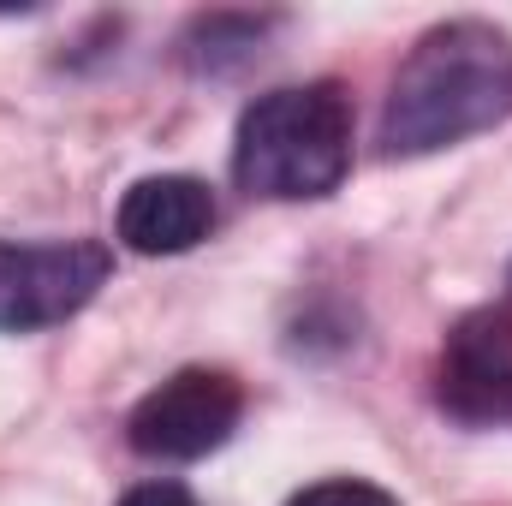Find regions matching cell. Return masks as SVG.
<instances>
[{
  "mask_svg": "<svg viewBox=\"0 0 512 506\" xmlns=\"http://www.w3.org/2000/svg\"><path fill=\"white\" fill-rule=\"evenodd\" d=\"M352 167V102L340 84L274 90L245 108L233 137V173L251 197L304 203L340 191Z\"/></svg>",
  "mask_w": 512,
  "mask_h": 506,
  "instance_id": "cell-2",
  "label": "cell"
},
{
  "mask_svg": "<svg viewBox=\"0 0 512 506\" xmlns=\"http://www.w3.org/2000/svg\"><path fill=\"white\" fill-rule=\"evenodd\" d=\"M441 405L459 423L512 429V316L477 310L447 334L441 352Z\"/></svg>",
  "mask_w": 512,
  "mask_h": 506,
  "instance_id": "cell-5",
  "label": "cell"
},
{
  "mask_svg": "<svg viewBox=\"0 0 512 506\" xmlns=\"http://www.w3.org/2000/svg\"><path fill=\"white\" fill-rule=\"evenodd\" d=\"M120 506H197V501H191V489H179V483H137Z\"/></svg>",
  "mask_w": 512,
  "mask_h": 506,
  "instance_id": "cell-8",
  "label": "cell"
},
{
  "mask_svg": "<svg viewBox=\"0 0 512 506\" xmlns=\"http://www.w3.org/2000/svg\"><path fill=\"white\" fill-rule=\"evenodd\" d=\"M114 256L96 239L66 245H6L0 239V334H30L78 316L108 286Z\"/></svg>",
  "mask_w": 512,
  "mask_h": 506,
  "instance_id": "cell-3",
  "label": "cell"
},
{
  "mask_svg": "<svg viewBox=\"0 0 512 506\" xmlns=\"http://www.w3.org/2000/svg\"><path fill=\"white\" fill-rule=\"evenodd\" d=\"M286 506H399L387 489L376 483H358V477H328V483H310V489H298Z\"/></svg>",
  "mask_w": 512,
  "mask_h": 506,
  "instance_id": "cell-7",
  "label": "cell"
},
{
  "mask_svg": "<svg viewBox=\"0 0 512 506\" xmlns=\"http://www.w3.org/2000/svg\"><path fill=\"white\" fill-rule=\"evenodd\" d=\"M512 114V36L483 18L435 24L399 66L382 108L387 155H435Z\"/></svg>",
  "mask_w": 512,
  "mask_h": 506,
  "instance_id": "cell-1",
  "label": "cell"
},
{
  "mask_svg": "<svg viewBox=\"0 0 512 506\" xmlns=\"http://www.w3.org/2000/svg\"><path fill=\"white\" fill-rule=\"evenodd\" d=\"M245 417V393L227 370H179L149 387L131 411L126 435L143 459H203Z\"/></svg>",
  "mask_w": 512,
  "mask_h": 506,
  "instance_id": "cell-4",
  "label": "cell"
},
{
  "mask_svg": "<svg viewBox=\"0 0 512 506\" xmlns=\"http://www.w3.org/2000/svg\"><path fill=\"white\" fill-rule=\"evenodd\" d=\"M215 227V197L191 173H155L137 179L120 197V239L137 256H179L203 245Z\"/></svg>",
  "mask_w": 512,
  "mask_h": 506,
  "instance_id": "cell-6",
  "label": "cell"
}]
</instances>
